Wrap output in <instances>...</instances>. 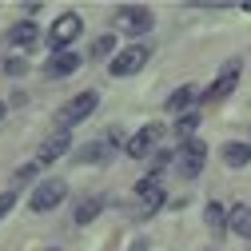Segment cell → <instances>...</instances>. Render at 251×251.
<instances>
[{
  "label": "cell",
  "mask_w": 251,
  "mask_h": 251,
  "mask_svg": "<svg viewBox=\"0 0 251 251\" xmlns=\"http://www.w3.org/2000/svg\"><path fill=\"white\" fill-rule=\"evenodd\" d=\"M80 28H84V20L76 16V12H64V16H56V24H52V32H48V44L56 48V52H64L76 36H80Z\"/></svg>",
  "instance_id": "5b68a950"
},
{
  "label": "cell",
  "mask_w": 251,
  "mask_h": 251,
  "mask_svg": "<svg viewBox=\"0 0 251 251\" xmlns=\"http://www.w3.org/2000/svg\"><path fill=\"white\" fill-rule=\"evenodd\" d=\"M8 40H12L16 48H32V44L40 40V28H36L32 20H16V24H12V32H8Z\"/></svg>",
  "instance_id": "7c38bea8"
},
{
  "label": "cell",
  "mask_w": 251,
  "mask_h": 251,
  "mask_svg": "<svg viewBox=\"0 0 251 251\" xmlns=\"http://www.w3.org/2000/svg\"><path fill=\"white\" fill-rule=\"evenodd\" d=\"M155 20H151V12L148 8H140V4H120L116 8V28L120 32H132V36H140V32H148Z\"/></svg>",
  "instance_id": "3957f363"
},
{
  "label": "cell",
  "mask_w": 251,
  "mask_h": 251,
  "mask_svg": "<svg viewBox=\"0 0 251 251\" xmlns=\"http://www.w3.org/2000/svg\"><path fill=\"white\" fill-rule=\"evenodd\" d=\"M160 136H164L160 124H148L144 132H136V136L128 140V155H132V160H144V155H151L155 144H160Z\"/></svg>",
  "instance_id": "9c48e42d"
},
{
  "label": "cell",
  "mask_w": 251,
  "mask_h": 251,
  "mask_svg": "<svg viewBox=\"0 0 251 251\" xmlns=\"http://www.w3.org/2000/svg\"><path fill=\"white\" fill-rule=\"evenodd\" d=\"M100 207H104L100 200H84V203H76V224H92Z\"/></svg>",
  "instance_id": "e0dca14e"
},
{
  "label": "cell",
  "mask_w": 251,
  "mask_h": 251,
  "mask_svg": "<svg viewBox=\"0 0 251 251\" xmlns=\"http://www.w3.org/2000/svg\"><path fill=\"white\" fill-rule=\"evenodd\" d=\"M148 48L144 44H132V48H124L120 56H112V76H132V72H140L144 64H148Z\"/></svg>",
  "instance_id": "ba28073f"
},
{
  "label": "cell",
  "mask_w": 251,
  "mask_h": 251,
  "mask_svg": "<svg viewBox=\"0 0 251 251\" xmlns=\"http://www.w3.org/2000/svg\"><path fill=\"white\" fill-rule=\"evenodd\" d=\"M96 100H100V96H96V92H80V96H76V100H68L64 108H60V128H64V132H68V128H72V124H80V120H88L92 112H96Z\"/></svg>",
  "instance_id": "277c9868"
},
{
  "label": "cell",
  "mask_w": 251,
  "mask_h": 251,
  "mask_svg": "<svg viewBox=\"0 0 251 251\" xmlns=\"http://www.w3.org/2000/svg\"><path fill=\"white\" fill-rule=\"evenodd\" d=\"M12 207H16V192H4V196H0V219H4Z\"/></svg>",
  "instance_id": "44dd1931"
},
{
  "label": "cell",
  "mask_w": 251,
  "mask_h": 251,
  "mask_svg": "<svg viewBox=\"0 0 251 251\" xmlns=\"http://www.w3.org/2000/svg\"><path fill=\"white\" fill-rule=\"evenodd\" d=\"M239 72H243V64H239V60H227V64L219 68L215 84H211L207 92H200V100H203V104H215V100H224V96H231V88L239 84Z\"/></svg>",
  "instance_id": "6da1fadb"
},
{
  "label": "cell",
  "mask_w": 251,
  "mask_h": 251,
  "mask_svg": "<svg viewBox=\"0 0 251 251\" xmlns=\"http://www.w3.org/2000/svg\"><path fill=\"white\" fill-rule=\"evenodd\" d=\"M196 128H200V116H196V112H183V116L176 120V136H192Z\"/></svg>",
  "instance_id": "ac0fdd59"
},
{
  "label": "cell",
  "mask_w": 251,
  "mask_h": 251,
  "mask_svg": "<svg viewBox=\"0 0 251 251\" xmlns=\"http://www.w3.org/2000/svg\"><path fill=\"white\" fill-rule=\"evenodd\" d=\"M4 68H8L12 76H20V72H24V60H8V64H4Z\"/></svg>",
  "instance_id": "603a6c76"
},
{
  "label": "cell",
  "mask_w": 251,
  "mask_h": 251,
  "mask_svg": "<svg viewBox=\"0 0 251 251\" xmlns=\"http://www.w3.org/2000/svg\"><path fill=\"white\" fill-rule=\"evenodd\" d=\"M136 196H140V211H144V215H155V211H160V203H164V176L151 172L148 179H140Z\"/></svg>",
  "instance_id": "8992f818"
},
{
  "label": "cell",
  "mask_w": 251,
  "mask_h": 251,
  "mask_svg": "<svg viewBox=\"0 0 251 251\" xmlns=\"http://www.w3.org/2000/svg\"><path fill=\"white\" fill-rule=\"evenodd\" d=\"M96 160H104V144H84L80 148V164H96Z\"/></svg>",
  "instance_id": "d6986e66"
},
{
  "label": "cell",
  "mask_w": 251,
  "mask_h": 251,
  "mask_svg": "<svg viewBox=\"0 0 251 251\" xmlns=\"http://www.w3.org/2000/svg\"><path fill=\"white\" fill-rule=\"evenodd\" d=\"M76 68H80V52H52V56L44 60V76H52V80L68 76V72H76Z\"/></svg>",
  "instance_id": "30bf717a"
},
{
  "label": "cell",
  "mask_w": 251,
  "mask_h": 251,
  "mask_svg": "<svg viewBox=\"0 0 251 251\" xmlns=\"http://www.w3.org/2000/svg\"><path fill=\"white\" fill-rule=\"evenodd\" d=\"M192 100H196V88H176L172 96H168V112H179L183 116V108L192 104Z\"/></svg>",
  "instance_id": "9a60e30c"
},
{
  "label": "cell",
  "mask_w": 251,
  "mask_h": 251,
  "mask_svg": "<svg viewBox=\"0 0 251 251\" xmlns=\"http://www.w3.org/2000/svg\"><path fill=\"white\" fill-rule=\"evenodd\" d=\"M36 168H40V164H24V168L16 172V183H24V179H32V176H36Z\"/></svg>",
  "instance_id": "7402d4cb"
},
{
  "label": "cell",
  "mask_w": 251,
  "mask_h": 251,
  "mask_svg": "<svg viewBox=\"0 0 251 251\" xmlns=\"http://www.w3.org/2000/svg\"><path fill=\"white\" fill-rule=\"evenodd\" d=\"M68 148H72V136H68V132H56L52 140H44L40 160H36V164H52V160H60V155H64Z\"/></svg>",
  "instance_id": "8fae6325"
},
{
  "label": "cell",
  "mask_w": 251,
  "mask_h": 251,
  "mask_svg": "<svg viewBox=\"0 0 251 251\" xmlns=\"http://www.w3.org/2000/svg\"><path fill=\"white\" fill-rule=\"evenodd\" d=\"M203 164H207V144H200V140H187L176 155V168H179L183 179H196L203 172Z\"/></svg>",
  "instance_id": "7a4b0ae2"
},
{
  "label": "cell",
  "mask_w": 251,
  "mask_h": 251,
  "mask_svg": "<svg viewBox=\"0 0 251 251\" xmlns=\"http://www.w3.org/2000/svg\"><path fill=\"white\" fill-rule=\"evenodd\" d=\"M92 52H96V56H104V52H116V36L108 32V36H100L96 44H92Z\"/></svg>",
  "instance_id": "ffe728a7"
},
{
  "label": "cell",
  "mask_w": 251,
  "mask_h": 251,
  "mask_svg": "<svg viewBox=\"0 0 251 251\" xmlns=\"http://www.w3.org/2000/svg\"><path fill=\"white\" fill-rule=\"evenodd\" d=\"M0 116H4V104H0Z\"/></svg>",
  "instance_id": "cb8c5ba5"
},
{
  "label": "cell",
  "mask_w": 251,
  "mask_h": 251,
  "mask_svg": "<svg viewBox=\"0 0 251 251\" xmlns=\"http://www.w3.org/2000/svg\"><path fill=\"white\" fill-rule=\"evenodd\" d=\"M227 224H231V231H235V235L251 239V207L235 203V207H231V215H227Z\"/></svg>",
  "instance_id": "4fadbf2b"
},
{
  "label": "cell",
  "mask_w": 251,
  "mask_h": 251,
  "mask_svg": "<svg viewBox=\"0 0 251 251\" xmlns=\"http://www.w3.org/2000/svg\"><path fill=\"white\" fill-rule=\"evenodd\" d=\"M224 224H227V219H224V207H219V203H207V227H211L215 239L224 235Z\"/></svg>",
  "instance_id": "2e32d148"
},
{
  "label": "cell",
  "mask_w": 251,
  "mask_h": 251,
  "mask_svg": "<svg viewBox=\"0 0 251 251\" xmlns=\"http://www.w3.org/2000/svg\"><path fill=\"white\" fill-rule=\"evenodd\" d=\"M224 164H227V168L251 164V144H227V148H224Z\"/></svg>",
  "instance_id": "5bb4252c"
},
{
  "label": "cell",
  "mask_w": 251,
  "mask_h": 251,
  "mask_svg": "<svg viewBox=\"0 0 251 251\" xmlns=\"http://www.w3.org/2000/svg\"><path fill=\"white\" fill-rule=\"evenodd\" d=\"M60 200H64V179H40L36 192H32V200H28V207L40 215V211H52Z\"/></svg>",
  "instance_id": "52a82bcc"
}]
</instances>
